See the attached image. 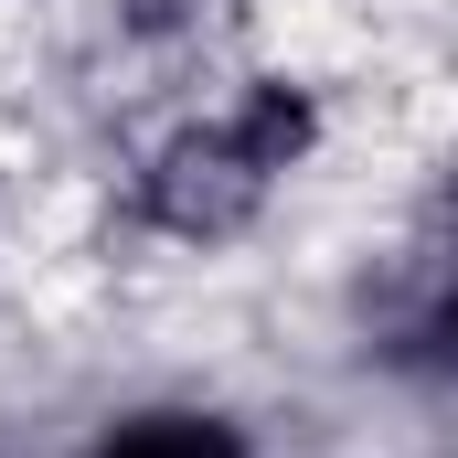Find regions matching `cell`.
I'll return each instance as SVG.
<instances>
[{"mask_svg": "<svg viewBox=\"0 0 458 458\" xmlns=\"http://www.w3.org/2000/svg\"><path fill=\"white\" fill-rule=\"evenodd\" d=\"M256 192H267V171L234 149L225 128H203V139H182L160 171H149V214L171 234H234L256 214Z\"/></svg>", "mask_w": 458, "mask_h": 458, "instance_id": "6da1fadb", "label": "cell"}, {"mask_svg": "<svg viewBox=\"0 0 458 458\" xmlns=\"http://www.w3.org/2000/svg\"><path fill=\"white\" fill-rule=\"evenodd\" d=\"M97 458H245V437H234L225 416H139Z\"/></svg>", "mask_w": 458, "mask_h": 458, "instance_id": "3957f363", "label": "cell"}, {"mask_svg": "<svg viewBox=\"0 0 458 458\" xmlns=\"http://www.w3.org/2000/svg\"><path fill=\"white\" fill-rule=\"evenodd\" d=\"M225 139L256 160V171H267V182H277V171L320 139V117H310V97H299V86H277V75H267V86H245V107L225 117Z\"/></svg>", "mask_w": 458, "mask_h": 458, "instance_id": "7a4b0ae2", "label": "cell"}]
</instances>
